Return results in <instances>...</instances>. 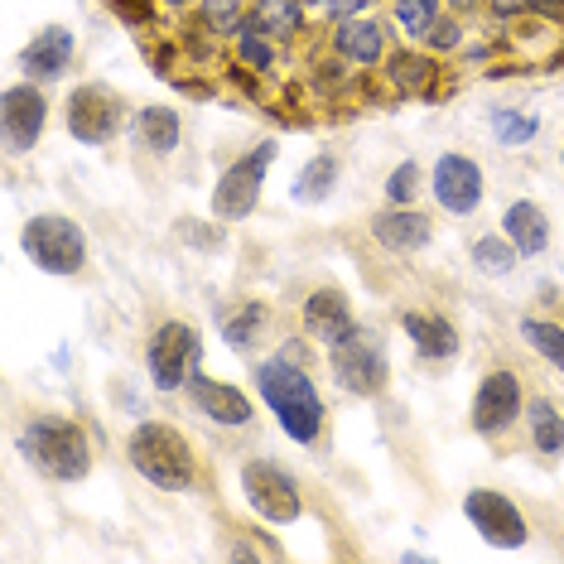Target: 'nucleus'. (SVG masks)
Returning a JSON list of instances; mask_svg holds the SVG:
<instances>
[{
	"instance_id": "nucleus-1",
	"label": "nucleus",
	"mask_w": 564,
	"mask_h": 564,
	"mask_svg": "<svg viewBox=\"0 0 564 564\" xmlns=\"http://www.w3.org/2000/svg\"><path fill=\"white\" fill-rule=\"evenodd\" d=\"M256 395H261V405L271 410V420L280 425L290 444L300 448H318L324 444V430H328V405L324 395H318L310 367L300 362H285V357H265V362H256Z\"/></svg>"
},
{
	"instance_id": "nucleus-2",
	"label": "nucleus",
	"mask_w": 564,
	"mask_h": 564,
	"mask_svg": "<svg viewBox=\"0 0 564 564\" xmlns=\"http://www.w3.org/2000/svg\"><path fill=\"white\" fill-rule=\"evenodd\" d=\"M20 458L48 482H87L93 478V440L73 415H54V410H34L15 434Z\"/></svg>"
},
{
	"instance_id": "nucleus-3",
	"label": "nucleus",
	"mask_w": 564,
	"mask_h": 564,
	"mask_svg": "<svg viewBox=\"0 0 564 564\" xmlns=\"http://www.w3.org/2000/svg\"><path fill=\"white\" fill-rule=\"evenodd\" d=\"M126 464L145 478L155 492H188L198 482V454L188 434H178L164 420H140L126 434Z\"/></svg>"
},
{
	"instance_id": "nucleus-4",
	"label": "nucleus",
	"mask_w": 564,
	"mask_h": 564,
	"mask_svg": "<svg viewBox=\"0 0 564 564\" xmlns=\"http://www.w3.org/2000/svg\"><path fill=\"white\" fill-rule=\"evenodd\" d=\"M20 251L24 261L34 265L40 275H54V280H73L87 271V256H93V247H87V232L83 223H73L68 213L58 208H44V213H30L20 227Z\"/></svg>"
},
{
	"instance_id": "nucleus-5",
	"label": "nucleus",
	"mask_w": 564,
	"mask_h": 564,
	"mask_svg": "<svg viewBox=\"0 0 564 564\" xmlns=\"http://www.w3.org/2000/svg\"><path fill=\"white\" fill-rule=\"evenodd\" d=\"M328 352V371H333V387L357 395V401H371V395L387 391L391 381V352H387V338L381 328H367L357 324L348 338H338Z\"/></svg>"
},
{
	"instance_id": "nucleus-6",
	"label": "nucleus",
	"mask_w": 564,
	"mask_h": 564,
	"mask_svg": "<svg viewBox=\"0 0 564 564\" xmlns=\"http://www.w3.org/2000/svg\"><path fill=\"white\" fill-rule=\"evenodd\" d=\"M275 160H280V140H256L247 155H237L223 174H217V184H213V217L217 223H227V227L247 223L256 213V203H261V184H265V174L275 170Z\"/></svg>"
},
{
	"instance_id": "nucleus-7",
	"label": "nucleus",
	"mask_w": 564,
	"mask_h": 564,
	"mask_svg": "<svg viewBox=\"0 0 564 564\" xmlns=\"http://www.w3.org/2000/svg\"><path fill=\"white\" fill-rule=\"evenodd\" d=\"M63 126L68 135L87 150H101L111 145L126 126H131V111H126V97L107 83H78L63 101Z\"/></svg>"
},
{
	"instance_id": "nucleus-8",
	"label": "nucleus",
	"mask_w": 564,
	"mask_h": 564,
	"mask_svg": "<svg viewBox=\"0 0 564 564\" xmlns=\"http://www.w3.org/2000/svg\"><path fill=\"white\" fill-rule=\"evenodd\" d=\"M203 362V333L184 318H164L145 343V377L160 395H178Z\"/></svg>"
},
{
	"instance_id": "nucleus-9",
	"label": "nucleus",
	"mask_w": 564,
	"mask_h": 564,
	"mask_svg": "<svg viewBox=\"0 0 564 564\" xmlns=\"http://www.w3.org/2000/svg\"><path fill=\"white\" fill-rule=\"evenodd\" d=\"M241 502L265 525H290L304 517L300 478L285 464H275V458H247L241 464Z\"/></svg>"
},
{
	"instance_id": "nucleus-10",
	"label": "nucleus",
	"mask_w": 564,
	"mask_h": 564,
	"mask_svg": "<svg viewBox=\"0 0 564 564\" xmlns=\"http://www.w3.org/2000/svg\"><path fill=\"white\" fill-rule=\"evenodd\" d=\"M525 387L511 367H487L478 377V391H473L468 405V425L478 440H507L511 430L525 420Z\"/></svg>"
},
{
	"instance_id": "nucleus-11",
	"label": "nucleus",
	"mask_w": 564,
	"mask_h": 564,
	"mask_svg": "<svg viewBox=\"0 0 564 564\" xmlns=\"http://www.w3.org/2000/svg\"><path fill=\"white\" fill-rule=\"evenodd\" d=\"M458 507H464V521L478 531L482 545L521 550L525 541H531V521H525V511L511 502L507 492H497V487H468Z\"/></svg>"
},
{
	"instance_id": "nucleus-12",
	"label": "nucleus",
	"mask_w": 564,
	"mask_h": 564,
	"mask_svg": "<svg viewBox=\"0 0 564 564\" xmlns=\"http://www.w3.org/2000/svg\"><path fill=\"white\" fill-rule=\"evenodd\" d=\"M48 131V93L44 83L24 78V83H10L0 93V140H6V155L20 160L30 155L34 145L44 140Z\"/></svg>"
},
{
	"instance_id": "nucleus-13",
	"label": "nucleus",
	"mask_w": 564,
	"mask_h": 564,
	"mask_svg": "<svg viewBox=\"0 0 564 564\" xmlns=\"http://www.w3.org/2000/svg\"><path fill=\"white\" fill-rule=\"evenodd\" d=\"M430 198H434V208L448 217H473L487 198L482 164L464 155V150H444V155L430 164Z\"/></svg>"
},
{
	"instance_id": "nucleus-14",
	"label": "nucleus",
	"mask_w": 564,
	"mask_h": 564,
	"mask_svg": "<svg viewBox=\"0 0 564 564\" xmlns=\"http://www.w3.org/2000/svg\"><path fill=\"white\" fill-rule=\"evenodd\" d=\"M188 405L198 410L208 425H217V430H251L256 425V401L241 387H232V381H217V377H208V371H194L188 377Z\"/></svg>"
},
{
	"instance_id": "nucleus-15",
	"label": "nucleus",
	"mask_w": 564,
	"mask_h": 564,
	"mask_svg": "<svg viewBox=\"0 0 564 564\" xmlns=\"http://www.w3.org/2000/svg\"><path fill=\"white\" fill-rule=\"evenodd\" d=\"M391 34H395V24L387 20H377L367 10V15H348V20H338L333 24V34H328V48L338 54L343 63H352V68H381V63L391 58Z\"/></svg>"
},
{
	"instance_id": "nucleus-16",
	"label": "nucleus",
	"mask_w": 564,
	"mask_h": 564,
	"mask_svg": "<svg viewBox=\"0 0 564 564\" xmlns=\"http://www.w3.org/2000/svg\"><path fill=\"white\" fill-rule=\"evenodd\" d=\"M401 333L410 338V348L425 367H448L458 352H464V338H458V324L448 314L434 310H405L401 314Z\"/></svg>"
},
{
	"instance_id": "nucleus-17",
	"label": "nucleus",
	"mask_w": 564,
	"mask_h": 564,
	"mask_svg": "<svg viewBox=\"0 0 564 564\" xmlns=\"http://www.w3.org/2000/svg\"><path fill=\"white\" fill-rule=\"evenodd\" d=\"M73 58H78V34H73L68 24H44V30L20 48L24 78H34V83H44V87L58 83V78H68Z\"/></svg>"
},
{
	"instance_id": "nucleus-18",
	"label": "nucleus",
	"mask_w": 564,
	"mask_h": 564,
	"mask_svg": "<svg viewBox=\"0 0 564 564\" xmlns=\"http://www.w3.org/2000/svg\"><path fill=\"white\" fill-rule=\"evenodd\" d=\"M367 237L391 256H420L434 241V223H430V213H420V203L415 208H391L387 203V208L367 223Z\"/></svg>"
},
{
	"instance_id": "nucleus-19",
	"label": "nucleus",
	"mask_w": 564,
	"mask_h": 564,
	"mask_svg": "<svg viewBox=\"0 0 564 564\" xmlns=\"http://www.w3.org/2000/svg\"><path fill=\"white\" fill-rule=\"evenodd\" d=\"M304 333H310L314 343H324V348H333L338 338H348V333L357 328V314H352V300L348 290L338 285H318L304 294Z\"/></svg>"
},
{
	"instance_id": "nucleus-20",
	"label": "nucleus",
	"mask_w": 564,
	"mask_h": 564,
	"mask_svg": "<svg viewBox=\"0 0 564 564\" xmlns=\"http://www.w3.org/2000/svg\"><path fill=\"white\" fill-rule=\"evenodd\" d=\"M131 145L150 160H170L178 145H184V117L164 101H150V107H135L131 111Z\"/></svg>"
},
{
	"instance_id": "nucleus-21",
	"label": "nucleus",
	"mask_w": 564,
	"mask_h": 564,
	"mask_svg": "<svg viewBox=\"0 0 564 564\" xmlns=\"http://www.w3.org/2000/svg\"><path fill=\"white\" fill-rule=\"evenodd\" d=\"M381 78L395 97H425L434 78H440V63H434L430 48L410 44V48H391V58L381 63Z\"/></svg>"
},
{
	"instance_id": "nucleus-22",
	"label": "nucleus",
	"mask_w": 564,
	"mask_h": 564,
	"mask_svg": "<svg viewBox=\"0 0 564 564\" xmlns=\"http://www.w3.org/2000/svg\"><path fill=\"white\" fill-rule=\"evenodd\" d=\"M265 328H271V304L265 300H237L227 304L223 314H217V333H223V343L241 357L256 352V343L265 338Z\"/></svg>"
},
{
	"instance_id": "nucleus-23",
	"label": "nucleus",
	"mask_w": 564,
	"mask_h": 564,
	"mask_svg": "<svg viewBox=\"0 0 564 564\" xmlns=\"http://www.w3.org/2000/svg\"><path fill=\"white\" fill-rule=\"evenodd\" d=\"M502 232L521 256H545L550 251V213L535 198H511L502 208Z\"/></svg>"
},
{
	"instance_id": "nucleus-24",
	"label": "nucleus",
	"mask_w": 564,
	"mask_h": 564,
	"mask_svg": "<svg viewBox=\"0 0 564 564\" xmlns=\"http://www.w3.org/2000/svg\"><path fill=\"white\" fill-rule=\"evenodd\" d=\"M343 184V155L338 150H318L300 164V174H294L290 184V203H300V208H318V203L333 198V188Z\"/></svg>"
},
{
	"instance_id": "nucleus-25",
	"label": "nucleus",
	"mask_w": 564,
	"mask_h": 564,
	"mask_svg": "<svg viewBox=\"0 0 564 564\" xmlns=\"http://www.w3.org/2000/svg\"><path fill=\"white\" fill-rule=\"evenodd\" d=\"M525 440H531V454L541 458H560L564 454V410L550 401V395H531L525 401Z\"/></svg>"
},
{
	"instance_id": "nucleus-26",
	"label": "nucleus",
	"mask_w": 564,
	"mask_h": 564,
	"mask_svg": "<svg viewBox=\"0 0 564 564\" xmlns=\"http://www.w3.org/2000/svg\"><path fill=\"white\" fill-rule=\"evenodd\" d=\"M251 20L271 34L275 44H290L304 34V20H310V0H251Z\"/></svg>"
},
{
	"instance_id": "nucleus-27",
	"label": "nucleus",
	"mask_w": 564,
	"mask_h": 564,
	"mask_svg": "<svg viewBox=\"0 0 564 564\" xmlns=\"http://www.w3.org/2000/svg\"><path fill=\"white\" fill-rule=\"evenodd\" d=\"M468 261H473V271H478L482 280H507V275H517V265L525 261V256L511 247L507 232H482V237H473Z\"/></svg>"
},
{
	"instance_id": "nucleus-28",
	"label": "nucleus",
	"mask_w": 564,
	"mask_h": 564,
	"mask_svg": "<svg viewBox=\"0 0 564 564\" xmlns=\"http://www.w3.org/2000/svg\"><path fill=\"white\" fill-rule=\"evenodd\" d=\"M194 20L203 34H213V40H227L232 44L241 34V24L251 20V0H198L194 6Z\"/></svg>"
},
{
	"instance_id": "nucleus-29",
	"label": "nucleus",
	"mask_w": 564,
	"mask_h": 564,
	"mask_svg": "<svg viewBox=\"0 0 564 564\" xmlns=\"http://www.w3.org/2000/svg\"><path fill=\"white\" fill-rule=\"evenodd\" d=\"M391 6V24H395V34L410 44H425L430 40V30L440 24L444 15V0H387Z\"/></svg>"
},
{
	"instance_id": "nucleus-30",
	"label": "nucleus",
	"mask_w": 564,
	"mask_h": 564,
	"mask_svg": "<svg viewBox=\"0 0 564 564\" xmlns=\"http://www.w3.org/2000/svg\"><path fill=\"white\" fill-rule=\"evenodd\" d=\"M517 333H521L525 348H531L535 357H545V362L564 377V324H555V318H541V314H521Z\"/></svg>"
},
{
	"instance_id": "nucleus-31",
	"label": "nucleus",
	"mask_w": 564,
	"mask_h": 564,
	"mask_svg": "<svg viewBox=\"0 0 564 564\" xmlns=\"http://www.w3.org/2000/svg\"><path fill=\"white\" fill-rule=\"evenodd\" d=\"M487 126H492V140L502 150H525L535 135H541V117H535V111H525V107H497Z\"/></svg>"
},
{
	"instance_id": "nucleus-32",
	"label": "nucleus",
	"mask_w": 564,
	"mask_h": 564,
	"mask_svg": "<svg viewBox=\"0 0 564 564\" xmlns=\"http://www.w3.org/2000/svg\"><path fill=\"white\" fill-rule=\"evenodd\" d=\"M232 58L247 73H271L275 68V40L256 20H247V24H241V34L232 40Z\"/></svg>"
},
{
	"instance_id": "nucleus-33",
	"label": "nucleus",
	"mask_w": 564,
	"mask_h": 564,
	"mask_svg": "<svg viewBox=\"0 0 564 564\" xmlns=\"http://www.w3.org/2000/svg\"><path fill=\"white\" fill-rule=\"evenodd\" d=\"M420 188H430V170H420V160H401L387 174V184H381V198H387L391 208H415Z\"/></svg>"
},
{
	"instance_id": "nucleus-34",
	"label": "nucleus",
	"mask_w": 564,
	"mask_h": 564,
	"mask_svg": "<svg viewBox=\"0 0 564 564\" xmlns=\"http://www.w3.org/2000/svg\"><path fill=\"white\" fill-rule=\"evenodd\" d=\"M464 44H468V34H464V24H458V10H444L440 24L430 30L425 48L434 58H444V54H464Z\"/></svg>"
},
{
	"instance_id": "nucleus-35",
	"label": "nucleus",
	"mask_w": 564,
	"mask_h": 564,
	"mask_svg": "<svg viewBox=\"0 0 564 564\" xmlns=\"http://www.w3.org/2000/svg\"><path fill=\"white\" fill-rule=\"evenodd\" d=\"M377 6H381V0H310V15L338 24L348 15H367V10H377Z\"/></svg>"
},
{
	"instance_id": "nucleus-36",
	"label": "nucleus",
	"mask_w": 564,
	"mask_h": 564,
	"mask_svg": "<svg viewBox=\"0 0 564 564\" xmlns=\"http://www.w3.org/2000/svg\"><path fill=\"white\" fill-rule=\"evenodd\" d=\"M223 227L227 223H217V217L208 227H203L198 217H184V223H178V241H188V247H198V251H213V247H223Z\"/></svg>"
},
{
	"instance_id": "nucleus-37",
	"label": "nucleus",
	"mask_w": 564,
	"mask_h": 564,
	"mask_svg": "<svg viewBox=\"0 0 564 564\" xmlns=\"http://www.w3.org/2000/svg\"><path fill=\"white\" fill-rule=\"evenodd\" d=\"M482 6H487V15L502 20V24L521 20V15H531V6H525V0H482Z\"/></svg>"
},
{
	"instance_id": "nucleus-38",
	"label": "nucleus",
	"mask_w": 564,
	"mask_h": 564,
	"mask_svg": "<svg viewBox=\"0 0 564 564\" xmlns=\"http://www.w3.org/2000/svg\"><path fill=\"white\" fill-rule=\"evenodd\" d=\"M280 357H285V362H300V367H310V343H304L300 333H294V338H285V343H280Z\"/></svg>"
},
{
	"instance_id": "nucleus-39",
	"label": "nucleus",
	"mask_w": 564,
	"mask_h": 564,
	"mask_svg": "<svg viewBox=\"0 0 564 564\" xmlns=\"http://www.w3.org/2000/svg\"><path fill=\"white\" fill-rule=\"evenodd\" d=\"M535 20H564V0H525Z\"/></svg>"
},
{
	"instance_id": "nucleus-40",
	"label": "nucleus",
	"mask_w": 564,
	"mask_h": 564,
	"mask_svg": "<svg viewBox=\"0 0 564 564\" xmlns=\"http://www.w3.org/2000/svg\"><path fill=\"white\" fill-rule=\"evenodd\" d=\"M444 6H448V10H458V15H468V10H478L482 0H444Z\"/></svg>"
},
{
	"instance_id": "nucleus-41",
	"label": "nucleus",
	"mask_w": 564,
	"mask_h": 564,
	"mask_svg": "<svg viewBox=\"0 0 564 564\" xmlns=\"http://www.w3.org/2000/svg\"><path fill=\"white\" fill-rule=\"evenodd\" d=\"M560 170H564V135H560Z\"/></svg>"
},
{
	"instance_id": "nucleus-42",
	"label": "nucleus",
	"mask_w": 564,
	"mask_h": 564,
	"mask_svg": "<svg viewBox=\"0 0 564 564\" xmlns=\"http://www.w3.org/2000/svg\"><path fill=\"white\" fill-rule=\"evenodd\" d=\"M170 6H188V0H170Z\"/></svg>"
}]
</instances>
